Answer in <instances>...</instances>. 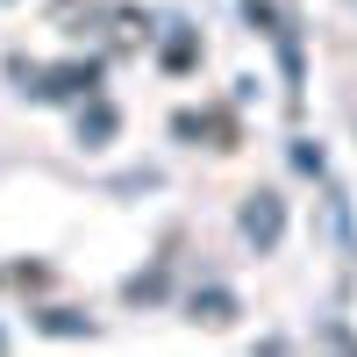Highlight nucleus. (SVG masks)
Segmentation results:
<instances>
[{"mask_svg": "<svg viewBox=\"0 0 357 357\" xmlns=\"http://www.w3.org/2000/svg\"><path fill=\"white\" fill-rule=\"evenodd\" d=\"M243 236L257 243V257L279 250V236H286V200H279V193H243Z\"/></svg>", "mask_w": 357, "mask_h": 357, "instance_id": "f257e3e1", "label": "nucleus"}, {"mask_svg": "<svg viewBox=\"0 0 357 357\" xmlns=\"http://www.w3.org/2000/svg\"><path fill=\"white\" fill-rule=\"evenodd\" d=\"M193 321H207V329H222V321H236V301L222 286H207V293H193Z\"/></svg>", "mask_w": 357, "mask_h": 357, "instance_id": "f03ea898", "label": "nucleus"}, {"mask_svg": "<svg viewBox=\"0 0 357 357\" xmlns=\"http://www.w3.org/2000/svg\"><path fill=\"white\" fill-rule=\"evenodd\" d=\"M107 136H114V107H107V100H93V107L79 114V143H107Z\"/></svg>", "mask_w": 357, "mask_h": 357, "instance_id": "7ed1b4c3", "label": "nucleus"}, {"mask_svg": "<svg viewBox=\"0 0 357 357\" xmlns=\"http://www.w3.org/2000/svg\"><path fill=\"white\" fill-rule=\"evenodd\" d=\"M43 329H50V336H93V321L72 314V307H43Z\"/></svg>", "mask_w": 357, "mask_h": 357, "instance_id": "20e7f679", "label": "nucleus"}, {"mask_svg": "<svg viewBox=\"0 0 357 357\" xmlns=\"http://www.w3.org/2000/svg\"><path fill=\"white\" fill-rule=\"evenodd\" d=\"M193 57H200L193 36H172V43H165V65H172V72H193Z\"/></svg>", "mask_w": 357, "mask_h": 357, "instance_id": "39448f33", "label": "nucleus"}, {"mask_svg": "<svg viewBox=\"0 0 357 357\" xmlns=\"http://www.w3.org/2000/svg\"><path fill=\"white\" fill-rule=\"evenodd\" d=\"M293 165H301V172H314V178L329 172V158H321V143H301V151H293Z\"/></svg>", "mask_w": 357, "mask_h": 357, "instance_id": "423d86ee", "label": "nucleus"}, {"mask_svg": "<svg viewBox=\"0 0 357 357\" xmlns=\"http://www.w3.org/2000/svg\"><path fill=\"white\" fill-rule=\"evenodd\" d=\"M0 350H8V329H0Z\"/></svg>", "mask_w": 357, "mask_h": 357, "instance_id": "0eeeda50", "label": "nucleus"}]
</instances>
